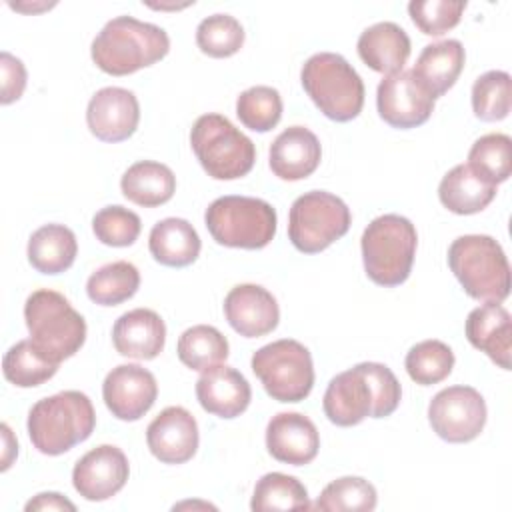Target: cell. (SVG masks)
<instances>
[{
	"instance_id": "cell-1",
	"label": "cell",
	"mask_w": 512,
	"mask_h": 512,
	"mask_svg": "<svg viewBox=\"0 0 512 512\" xmlns=\"http://www.w3.org/2000/svg\"><path fill=\"white\" fill-rule=\"evenodd\" d=\"M400 398V382L386 364L360 362L328 382L322 406L332 424L346 428L360 424L368 416H390Z\"/></svg>"
},
{
	"instance_id": "cell-2",
	"label": "cell",
	"mask_w": 512,
	"mask_h": 512,
	"mask_svg": "<svg viewBox=\"0 0 512 512\" xmlns=\"http://www.w3.org/2000/svg\"><path fill=\"white\" fill-rule=\"evenodd\" d=\"M168 50L170 38L164 28L134 16H116L96 34L90 54L102 72L126 76L156 64Z\"/></svg>"
},
{
	"instance_id": "cell-3",
	"label": "cell",
	"mask_w": 512,
	"mask_h": 512,
	"mask_svg": "<svg viewBox=\"0 0 512 512\" xmlns=\"http://www.w3.org/2000/svg\"><path fill=\"white\" fill-rule=\"evenodd\" d=\"M96 412L90 398L78 390H64L38 400L28 412V436L46 456H60L90 438Z\"/></svg>"
},
{
	"instance_id": "cell-4",
	"label": "cell",
	"mask_w": 512,
	"mask_h": 512,
	"mask_svg": "<svg viewBox=\"0 0 512 512\" xmlns=\"http://www.w3.org/2000/svg\"><path fill=\"white\" fill-rule=\"evenodd\" d=\"M448 266L474 300L502 302L510 294V264L492 236H458L448 248Z\"/></svg>"
},
{
	"instance_id": "cell-5",
	"label": "cell",
	"mask_w": 512,
	"mask_h": 512,
	"mask_svg": "<svg viewBox=\"0 0 512 512\" xmlns=\"http://www.w3.org/2000/svg\"><path fill=\"white\" fill-rule=\"evenodd\" d=\"M418 234L414 224L400 214L374 218L360 238L364 270L378 286H400L408 280L416 256Z\"/></svg>"
},
{
	"instance_id": "cell-6",
	"label": "cell",
	"mask_w": 512,
	"mask_h": 512,
	"mask_svg": "<svg viewBox=\"0 0 512 512\" xmlns=\"http://www.w3.org/2000/svg\"><path fill=\"white\" fill-rule=\"evenodd\" d=\"M24 320L34 346L50 360L74 356L86 340L84 316L56 290H34L24 304Z\"/></svg>"
},
{
	"instance_id": "cell-7",
	"label": "cell",
	"mask_w": 512,
	"mask_h": 512,
	"mask_svg": "<svg viewBox=\"0 0 512 512\" xmlns=\"http://www.w3.org/2000/svg\"><path fill=\"white\" fill-rule=\"evenodd\" d=\"M300 80L318 110L334 122L356 118L364 106V82L340 54L318 52L310 56L302 66Z\"/></svg>"
},
{
	"instance_id": "cell-8",
	"label": "cell",
	"mask_w": 512,
	"mask_h": 512,
	"mask_svg": "<svg viewBox=\"0 0 512 512\" xmlns=\"http://www.w3.org/2000/svg\"><path fill=\"white\" fill-rule=\"evenodd\" d=\"M190 144L208 176L236 180L256 162L254 142L222 114H202L190 130Z\"/></svg>"
},
{
	"instance_id": "cell-9",
	"label": "cell",
	"mask_w": 512,
	"mask_h": 512,
	"mask_svg": "<svg viewBox=\"0 0 512 512\" xmlns=\"http://www.w3.org/2000/svg\"><path fill=\"white\" fill-rule=\"evenodd\" d=\"M204 222L218 244L258 250L272 242L278 216L266 200L252 196H220L206 208Z\"/></svg>"
},
{
	"instance_id": "cell-10",
	"label": "cell",
	"mask_w": 512,
	"mask_h": 512,
	"mask_svg": "<svg viewBox=\"0 0 512 512\" xmlns=\"http://www.w3.org/2000/svg\"><path fill=\"white\" fill-rule=\"evenodd\" d=\"M350 222V208L342 198L326 190H310L292 202L288 238L296 250L316 254L342 238Z\"/></svg>"
},
{
	"instance_id": "cell-11",
	"label": "cell",
	"mask_w": 512,
	"mask_h": 512,
	"mask_svg": "<svg viewBox=\"0 0 512 512\" xmlns=\"http://www.w3.org/2000/svg\"><path fill=\"white\" fill-rule=\"evenodd\" d=\"M250 364L268 396L278 402H300L312 392V356L298 340L282 338L270 342L254 352Z\"/></svg>"
},
{
	"instance_id": "cell-12",
	"label": "cell",
	"mask_w": 512,
	"mask_h": 512,
	"mask_svg": "<svg viewBox=\"0 0 512 512\" xmlns=\"http://www.w3.org/2000/svg\"><path fill=\"white\" fill-rule=\"evenodd\" d=\"M428 422L446 442H470L484 430L486 402L472 386H448L430 400Z\"/></svg>"
},
{
	"instance_id": "cell-13",
	"label": "cell",
	"mask_w": 512,
	"mask_h": 512,
	"mask_svg": "<svg viewBox=\"0 0 512 512\" xmlns=\"http://www.w3.org/2000/svg\"><path fill=\"white\" fill-rule=\"evenodd\" d=\"M376 106L386 124L406 130L424 124L432 116L434 98L416 80L412 70H400L380 80Z\"/></svg>"
},
{
	"instance_id": "cell-14",
	"label": "cell",
	"mask_w": 512,
	"mask_h": 512,
	"mask_svg": "<svg viewBox=\"0 0 512 512\" xmlns=\"http://www.w3.org/2000/svg\"><path fill=\"white\" fill-rule=\"evenodd\" d=\"M158 384L150 370L138 364H120L112 368L102 384L106 408L124 422L140 420L156 402Z\"/></svg>"
},
{
	"instance_id": "cell-15",
	"label": "cell",
	"mask_w": 512,
	"mask_h": 512,
	"mask_svg": "<svg viewBox=\"0 0 512 512\" xmlns=\"http://www.w3.org/2000/svg\"><path fill=\"white\" fill-rule=\"evenodd\" d=\"M130 474L126 454L112 444H102L86 452L72 470V484L76 492L90 500L102 502L118 494Z\"/></svg>"
},
{
	"instance_id": "cell-16",
	"label": "cell",
	"mask_w": 512,
	"mask_h": 512,
	"mask_svg": "<svg viewBox=\"0 0 512 512\" xmlns=\"http://www.w3.org/2000/svg\"><path fill=\"white\" fill-rule=\"evenodd\" d=\"M140 122V104L132 90L120 86L100 88L88 102L86 124L102 142L130 138Z\"/></svg>"
},
{
	"instance_id": "cell-17",
	"label": "cell",
	"mask_w": 512,
	"mask_h": 512,
	"mask_svg": "<svg viewBox=\"0 0 512 512\" xmlns=\"http://www.w3.org/2000/svg\"><path fill=\"white\" fill-rule=\"evenodd\" d=\"M196 418L182 406L164 408L146 428V444L164 464H184L198 450Z\"/></svg>"
},
{
	"instance_id": "cell-18",
	"label": "cell",
	"mask_w": 512,
	"mask_h": 512,
	"mask_svg": "<svg viewBox=\"0 0 512 512\" xmlns=\"http://www.w3.org/2000/svg\"><path fill=\"white\" fill-rule=\"evenodd\" d=\"M224 316L244 338L270 334L280 320L276 298L258 284H238L224 298Z\"/></svg>"
},
{
	"instance_id": "cell-19",
	"label": "cell",
	"mask_w": 512,
	"mask_h": 512,
	"mask_svg": "<svg viewBox=\"0 0 512 512\" xmlns=\"http://www.w3.org/2000/svg\"><path fill=\"white\" fill-rule=\"evenodd\" d=\"M266 448L278 462L304 466L316 458L320 434L308 416L300 412H278L266 426Z\"/></svg>"
},
{
	"instance_id": "cell-20",
	"label": "cell",
	"mask_w": 512,
	"mask_h": 512,
	"mask_svg": "<svg viewBox=\"0 0 512 512\" xmlns=\"http://www.w3.org/2000/svg\"><path fill=\"white\" fill-rule=\"evenodd\" d=\"M196 398L200 406L218 418L240 416L252 398L248 380L232 366L216 364L196 380Z\"/></svg>"
},
{
	"instance_id": "cell-21",
	"label": "cell",
	"mask_w": 512,
	"mask_h": 512,
	"mask_svg": "<svg viewBox=\"0 0 512 512\" xmlns=\"http://www.w3.org/2000/svg\"><path fill=\"white\" fill-rule=\"evenodd\" d=\"M268 158L274 176L296 182L308 178L318 168L322 146L312 130L304 126H290L274 138Z\"/></svg>"
},
{
	"instance_id": "cell-22",
	"label": "cell",
	"mask_w": 512,
	"mask_h": 512,
	"mask_svg": "<svg viewBox=\"0 0 512 512\" xmlns=\"http://www.w3.org/2000/svg\"><path fill=\"white\" fill-rule=\"evenodd\" d=\"M466 338L494 364L510 370L512 320L510 312L500 302H486L468 314Z\"/></svg>"
},
{
	"instance_id": "cell-23",
	"label": "cell",
	"mask_w": 512,
	"mask_h": 512,
	"mask_svg": "<svg viewBox=\"0 0 512 512\" xmlns=\"http://www.w3.org/2000/svg\"><path fill=\"white\" fill-rule=\"evenodd\" d=\"M112 342L116 352L122 356L152 360L164 350V320L150 308H134L130 312H124L114 322Z\"/></svg>"
},
{
	"instance_id": "cell-24",
	"label": "cell",
	"mask_w": 512,
	"mask_h": 512,
	"mask_svg": "<svg viewBox=\"0 0 512 512\" xmlns=\"http://www.w3.org/2000/svg\"><path fill=\"white\" fill-rule=\"evenodd\" d=\"M356 50L366 66L388 76L404 70L410 56V38L396 22H376L358 36Z\"/></svg>"
},
{
	"instance_id": "cell-25",
	"label": "cell",
	"mask_w": 512,
	"mask_h": 512,
	"mask_svg": "<svg viewBox=\"0 0 512 512\" xmlns=\"http://www.w3.org/2000/svg\"><path fill=\"white\" fill-rule=\"evenodd\" d=\"M464 60L466 52L462 42L452 38L440 40L434 44H426L422 48L412 68V74L436 100L456 84L464 68Z\"/></svg>"
},
{
	"instance_id": "cell-26",
	"label": "cell",
	"mask_w": 512,
	"mask_h": 512,
	"mask_svg": "<svg viewBox=\"0 0 512 512\" xmlns=\"http://www.w3.org/2000/svg\"><path fill=\"white\" fill-rule=\"evenodd\" d=\"M202 242L194 226L184 218H164L156 222L148 236V250L156 262L172 268L192 264L200 254Z\"/></svg>"
},
{
	"instance_id": "cell-27",
	"label": "cell",
	"mask_w": 512,
	"mask_h": 512,
	"mask_svg": "<svg viewBox=\"0 0 512 512\" xmlns=\"http://www.w3.org/2000/svg\"><path fill=\"white\" fill-rule=\"evenodd\" d=\"M496 196V186L482 180L468 164H456L444 174L438 198L454 214L468 216L484 210Z\"/></svg>"
},
{
	"instance_id": "cell-28",
	"label": "cell",
	"mask_w": 512,
	"mask_h": 512,
	"mask_svg": "<svg viewBox=\"0 0 512 512\" xmlns=\"http://www.w3.org/2000/svg\"><path fill=\"white\" fill-rule=\"evenodd\" d=\"M120 188L124 198L130 202L144 208H154L166 204L174 196L176 176L162 162L140 160L122 174Z\"/></svg>"
},
{
	"instance_id": "cell-29",
	"label": "cell",
	"mask_w": 512,
	"mask_h": 512,
	"mask_svg": "<svg viewBox=\"0 0 512 512\" xmlns=\"http://www.w3.org/2000/svg\"><path fill=\"white\" fill-rule=\"evenodd\" d=\"M78 252L74 232L64 224H44L32 232L28 240V262L42 274L66 272Z\"/></svg>"
},
{
	"instance_id": "cell-30",
	"label": "cell",
	"mask_w": 512,
	"mask_h": 512,
	"mask_svg": "<svg viewBox=\"0 0 512 512\" xmlns=\"http://www.w3.org/2000/svg\"><path fill=\"white\" fill-rule=\"evenodd\" d=\"M140 286V272L128 260L100 266L86 282V294L100 306H118L130 300Z\"/></svg>"
},
{
	"instance_id": "cell-31",
	"label": "cell",
	"mask_w": 512,
	"mask_h": 512,
	"mask_svg": "<svg viewBox=\"0 0 512 512\" xmlns=\"http://www.w3.org/2000/svg\"><path fill=\"white\" fill-rule=\"evenodd\" d=\"M58 370V362L40 352L34 342L18 340L2 358L4 378L18 388H34L48 382Z\"/></svg>"
},
{
	"instance_id": "cell-32",
	"label": "cell",
	"mask_w": 512,
	"mask_h": 512,
	"mask_svg": "<svg viewBox=\"0 0 512 512\" xmlns=\"http://www.w3.org/2000/svg\"><path fill=\"white\" fill-rule=\"evenodd\" d=\"M176 352L184 366L204 372L228 358V340L218 328L196 324L180 334Z\"/></svg>"
},
{
	"instance_id": "cell-33",
	"label": "cell",
	"mask_w": 512,
	"mask_h": 512,
	"mask_svg": "<svg viewBox=\"0 0 512 512\" xmlns=\"http://www.w3.org/2000/svg\"><path fill=\"white\" fill-rule=\"evenodd\" d=\"M250 508L254 512H268L312 508V504L306 486L298 478L282 472H268L256 482Z\"/></svg>"
},
{
	"instance_id": "cell-34",
	"label": "cell",
	"mask_w": 512,
	"mask_h": 512,
	"mask_svg": "<svg viewBox=\"0 0 512 512\" xmlns=\"http://www.w3.org/2000/svg\"><path fill=\"white\" fill-rule=\"evenodd\" d=\"M468 166L486 182L500 184L506 182L512 172V140L508 134L492 132L480 136L470 152Z\"/></svg>"
},
{
	"instance_id": "cell-35",
	"label": "cell",
	"mask_w": 512,
	"mask_h": 512,
	"mask_svg": "<svg viewBox=\"0 0 512 512\" xmlns=\"http://www.w3.org/2000/svg\"><path fill=\"white\" fill-rule=\"evenodd\" d=\"M404 366L416 384H438L450 376L454 368V352L442 340H422L408 350Z\"/></svg>"
},
{
	"instance_id": "cell-36",
	"label": "cell",
	"mask_w": 512,
	"mask_h": 512,
	"mask_svg": "<svg viewBox=\"0 0 512 512\" xmlns=\"http://www.w3.org/2000/svg\"><path fill=\"white\" fill-rule=\"evenodd\" d=\"M378 494L376 488L360 476H342L332 480L318 496L312 508L324 512H342V510H358L370 512L376 508Z\"/></svg>"
},
{
	"instance_id": "cell-37",
	"label": "cell",
	"mask_w": 512,
	"mask_h": 512,
	"mask_svg": "<svg viewBox=\"0 0 512 512\" xmlns=\"http://www.w3.org/2000/svg\"><path fill=\"white\" fill-rule=\"evenodd\" d=\"M512 80L504 70H488L472 84V110L484 122L504 120L510 112Z\"/></svg>"
},
{
	"instance_id": "cell-38",
	"label": "cell",
	"mask_w": 512,
	"mask_h": 512,
	"mask_svg": "<svg viewBox=\"0 0 512 512\" xmlns=\"http://www.w3.org/2000/svg\"><path fill=\"white\" fill-rule=\"evenodd\" d=\"M236 116L254 132L272 130L282 118V98L272 86H252L236 100Z\"/></svg>"
},
{
	"instance_id": "cell-39",
	"label": "cell",
	"mask_w": 512,
	"mask_h": 512,
	"mask_svg": "<svg viewBox=\"0 0 512 512\" xmlns=\"http://www.w3.org/2000/svg\"><path fill=\"white\" fill-rule=\"evenodd\" d=\"M198 48L212 58H228L244 44V28L230 14H212L196 28Z\"/></svg>"
},
{
	"instance_id": "cell-40",
	"label": "cell",
	"mask_w": 512,
	"mask_h": 512,
	"mask_svg": "<svg viewBox=\"0 0 512 512\" xmlns=\"http://www.w3.org/2000/svg\"><path fill=\"white\" fill-rule=\"evenodd\" d=\"M92 230L102 244L124 248L136 242L142 230V222L136 212L120 204H112L94 214Z\"/></svg>"
},
{
	"instance_id": "cell-41",
	"label": "cell",
	"mask_w": 512,
	"mask_h": 512,
	"mask_svg": "<svg viewBox=\"0 0 512 512\" xmlns=\"http://www.w3.org/2000/svg\"><path fill=\"white\" fill-rule=\"evenodd\" d=\"M466 10L464 0H412L408 14L416 28L426 36H442L452 30Z\"/></svg>"
},
{
	"instance_id": "cell-42",
	"label": "cell",
	"mask_w": 512,
	"mask_h": 512,
	"mask_svg": "<svg viewBox=\"0 0 512 512\" xmlns=\"http://www.w3.org/2000/svg\"><path fill=\"white\" fill-rule=\"evenodd\" d=\"M0 70H2V94L0 102L10 104L18 100L26 88V68L20 58L10 52L0 54Z\"/></svg>"
},
{
	"instance_id": "cell-43",
	"label": "cell",
	"mask_w": 512,
	"mask_h": 512,
	"mask_svg": "<svg viewBox=\"0 0 512 512\" xmlns=\"http://www.w3.org/2000/svg\"><path fill=\"white\" fill-rule=\"evenodd\" d=\"M24 510L26 512H32V510H70V512H74L76 506H74V502H70L68 498H64L58 492H42V494H36L32 500H28Z\"/></svg>"
},
{
	"instance_id": "cell-44",
	"label": "cell",
	"mask_w": 512,
	"mask_h": 512,
	"mask_svg": "<svg viewBox=\"0 0 512 512\" xmlns=\"http://www.w3.org/2000/svg\"><path fill=\"white\" fill-rule=\"evenodd\" d=\"M2 434H4V458H2V470H8L10 468V462L12 458L16 456L18 452V444L14 442L12 438V432L8 428V424H2Z\"/></svg>"
},
{
	"instance_id": "cell-45",
	"label": "cell",
	"mask_w": 512,
	"mask_h": 512,
	"mask_svg": "<svg viewBox=\"0 0 512 512\" xmlns=\"http://www.w3.org/2000/svg\"><path fill=\"white\" fill-rule=\"evenodd\" d=\"M190 4V2H188ZM188 4H150L152 8H160V10H178V8H184Z\"/></svg>"
}]
</instances>
